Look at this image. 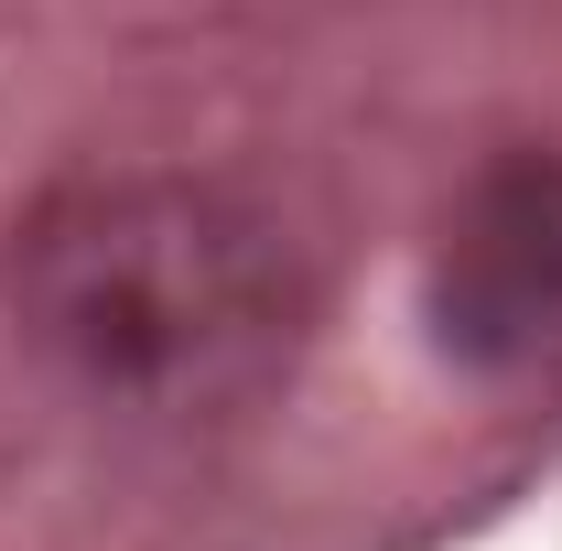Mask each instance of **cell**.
<instances>
[{"instance_id":"cell-1","label":"cell","mask_w":562,"mask_h":551,"mask_svg":"<svg viewBox=\"0 0 562 551\" xmlns=\"http://www.w3.org/2000/svg\"><path fill=\"white\" fill-rule=\"evenodd\" d=\"M33 314L120 401H238L292 357L271 227L206 184H87L33 227Z\"/></svg>"},{"instance_id":"cell-2","label":"cell","mask_w":562,"mask_h":551,"mask_svg":"<svg viewBox=\"0 0 562 551\" xmlns=\"http://www.w3.org/2000/svg\"><path fill=\"white\" fill-rule=\"evenodd\" d=\"M432 325L465 368H552L562 357V162L519 151L454 206L432 249Z\"/></svg>"}]
</instances>
